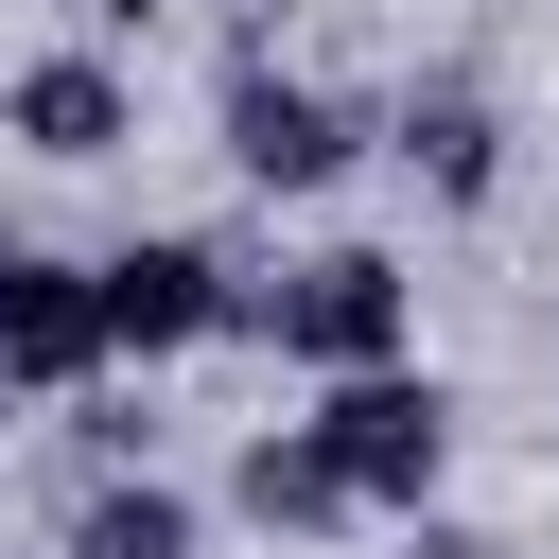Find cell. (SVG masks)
Here are the masks:
<instances>
[{"mask_svg": "<svg viewBox=\"0 0 559 559\" xmlns=\"http://www.w3.org/2000/svg\"><path fill=\"white\" fill-rule=\"evenodd\" d=\"M245 332L297 367V384H367V367H419V262L402 245H314L245 297Z\"/></svg>", "mask_w": 559, "mask_h": 559, "instance_id": "6da1fadb", "label": "cell"}, {"mask_svg": "<svg viewBox=\"0 0 559 559\" xmlns=\"http://www.w3.org/2000/svg\"><path fill=\"white\" fill-rule=\"evenodd\" d=\"M210 140H227V175H245L262 210H314V192H349V157H367L384 122H367L349 87H314V70H280V52H227Z\"/></svg>", "mask_w": 559, "mask_h": 559, "instance_id": "7a4b0ae2", "label": "cell"}, {"mask_svg": "<svg viewBox=\"0 0 559 559\" xmlns=\"http://www.w3.org/2000/svg\"><path fill=\"white\" fill-rule=\"evenodd\" d=\"M297 419H314V454H332V489H349L367 524H419V507H437V472H454V384H437V367L314 384Z\"/></svg>", "mask_w": 559, "mask_h": 559, "instance_id": "3957f363", "label": "cell"}, {"mask_svg": "<svg viewBox=\"0 0 559 559\" xmlns=\"http://www.w3.org/2000/svg\"><path fill=\"white\" fill-rule=\"evenodd\" d=\"M87 280H105V367H175V349H227V332H245V297H262V280H245L210 227H140V245H105Z\"/></svg>", "mask_w": 559, "mask_h": 559, "instance_id": "277c9868", "label": "cell"}, {"mask_svg": "<svg viewBox=\"0 0 559 559\" xmlns=\"http://www.w3.org/2000/svg\"><path fill=\"white\" fill-rule=\"evenodd\" d=\"M0 140H17V157H52V175H105V157L140 140V70H122L105 35H52V52H17V70H0Z\"/></svg>", "mask_w": 559, "mask_h": 559, "instance_id": "5b68a950", "label": "cell"}, {"mask_svg": "<svg viewBox=\"0 0 559 559\" xmlns=\"http://www.w3.org/2000/svg\"><path fill=\"white\" fill-rule=\"evenodd\" d=\"M0 384H17V402H87V384H122V367H105V280H87V262H52V245L0 262Z\"/></svg>", "mask_w": 559, "mask_h": 559, "instance_id": "8992f818", "label": "cell"}, {"mask_svg": "<svg viewBox=\"0 0 559 559\" xmlns=\"http://www.w3.org/2000/svg\"><path fill=\"white\" fill-rule=\"evenodd\" d=\"M384 157H402L437 210H489V192H507V105H489L472 70H419V87L384 105Z\"/></svg>", "mask_w": 559, "mask_h": 559, "instance_id": "52a82bcc", "label": "cell"}, {"mask_svg": "<svg viewBox=\"0 0 559 559\" xmlns=\"http://www.w3.org/2000/svg\"><path fill=\"white\" fill-rule=\"evenodd\" d=\"M227 507H245L262 542H349V524H367V507L332 489V454H314V419H262V437L227 454Z\"/></svg>", "mask_w": 559, "mask_h": 559, "instance_id": "ba28073f", "label": "cell"}, {"mask_svg": "<svg viewBox=\"0 0 559 559\" xmlns=\"http://www.w3.org/2000/svg\"><path fill=\"white\" fill-rule=\"evenodd\" d=\"M52 559H210V507L175 472H105V489H70V542Z\"/></svg>", "mask_w": 559, "mask_h": 559, "instance_id": "9c48e42d", "label": "cell"}, {"mask_svg": "<svg viewBox=\"0 0 559 559\" xmlns=\"http://www.w3.org/2000/svg\"><path fill=\"white\" fill-rule=\"evenodd\" d=\"M402 542H419V559H507V542H489V524H437V507H419V524H402Z\"/></svg>", "mask_w": 559, "mask_h": 559, "instance_id": "30bf717a", "label": "cell"}, {"mask_svg": "<svg viewBox=\"0 0 559 559\" xmlns=\"http://www.w3.org/2000/svg\"><path fill=\"white\" fill-rule=\"evenodd\" d=\"M52 17H70V35H140L157 0H52Z\"/></svg>", "mask_w": 559, "mask_h": 559, "instance_id": "8fae6325", "label": "cell"}, {"mask_svg": "<svg viewBox=\"0 0 559 559\" xmlns=\"http://www.w3.org/2000/svg\"><path fill=\"white\" fill-rule=\"evenodd\" d=\"M17 419H35V402H17V384H0V437H17Z\"/></svg>", "mask_w": 559, "mask_h": 559, "instance_id": "7c38bea8", "label": "cell"}, {"mask_svg": "<svg viewBox=\"0 0 559 559\" xmlns=\"http://www.w3.org/2000/svg\"><path fill=\"white\" fill-rule=\"evenodd\" d=\"M0 262H17V227H0Z\"/></svg>", "mask_w": 559, "mask_h": 559, "instance_id": "4fadbf2b", "label": "cell"}]
</instances>
